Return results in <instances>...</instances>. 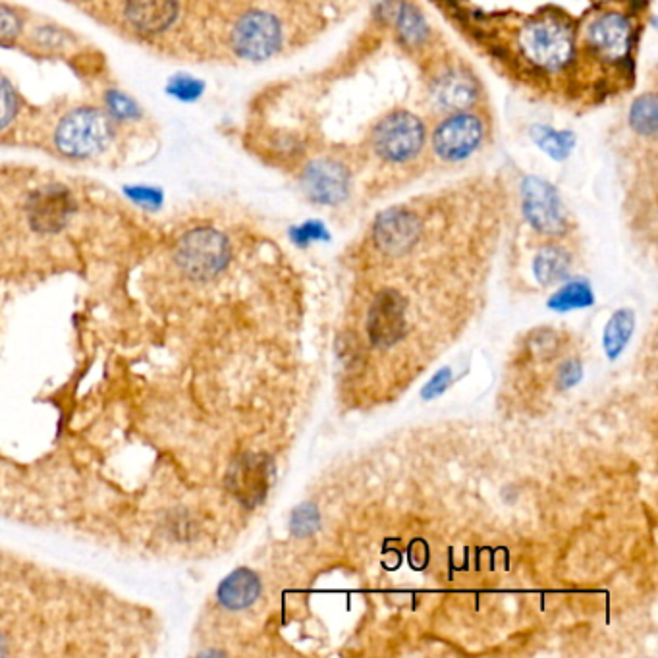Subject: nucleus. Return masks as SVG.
Here are the masks:
<instances>
[{
  "label": "nucleus",
  "instance_id": "f3484780",
  "mask_svg": "<svg viewBox=\"0 0 658 658\" xmlns=\"http://www.w3.org/2000/svg\"><path fill=\"white\" fill-rule=\"evenodd\" d=\"M633 329H635V317H633V311L631 309H618L606 329H604V350H606V356L610 359H616L624 352V348L628 346L630 342L631 334H633Z\"/></svg>",
  "mask_w": 658,
  "mask_h": 658
},
{
  "label": "nucleus",
  "instance_id": "f257e3e1",
  "mask_svg": "<svg viewBox=\"0 0 658 658\" xmlns=\"http://www.w3.org/2000/svg\"><path fill=\"white\" fill-rule=\"evenodd\" d=\"M446 20L494 70L523 91L581 110L577 18L547 4L533 12H483L458 0H433Z\"/></svg>",
  "mask_w": 658,
  "mask_h": 658
},
{
  "label": "nucleus",
  "instance_id": "a211bd4d",
  "mask_svg": "<svg viewBox=\"0 0 658 658\" xmlns=\"http://www.w3.org/2000/svg\"><path fill=\"white\" fill-rule=\"evenodd\" d=\"M595 302L593 290L585 282H570L562 286L552 298L549 305L556 311H570V309H579V307H589Z\"/></svg>",
  "mask_w": 658,
  "mask_h": 658
},
{
  "label": "nucleus",
  "instance_id": "dca6fc26",
  "mask_svg": "<svg viewBox=\"0 0 658 658\" xmlns=\"http://www.w3.org/2000/svg\"><path fill=\"white\" fill-rule=\"evenodd\" d=\"M261 593L259 577L251 570H236L234 574L226 577L219 587V601L230 610H242L257 601Z\"/></svg>",
  "mask_w": 658,
  "mask_h": 658
},
{
  "label": "nucleus",
  "instance_id": "f03ea898",
  "mask_svg": "<svg viewBox=\"0 0 658 658\" xmlns=\"http://www.w3.org/2000/svg\"><path fill=\"white\" fill-rule=\"evenodd\" d=\"M429 122L419 110H384L365 130L356 147L361 180H415L429 168Z\"/></svg>",
  "mask_w": 658,
  "mask_h": 658
},
{
  "label": "nucleus",
  "instance_id": "20e7f679",
  "mask_svg": "<svg viewBox=\"0 0 658 658\" xmlns=\"http://www.w3.org/2000/svg\"><path fill=\"white\" fill-rule=\"evenodd\" d=\"M429 168H456L479 157L494 139L493 109L454 110L427 118Z\"/></svg>",
  "mask_w": 658,
  "mask_h": 658
},
{
  "label": "nucleus",
  "instance_id": "0eeeda50",
  "mask_svg": "<svg viewBox=\"0 0 658 658\" xmlns=\"http://www.w3.org/2000/svg\"><path fill=\"white\" fill-rule=\"evenodd\" d=\"M518 192L521 217L537 234L550 240H560L568 234L572 217L554 184L541 176L527 174L521 178Z\"/></svg>",
  "mask_w": 658,
  "mask_h": 658
},
{
  "label": "nucleus",
  "instance_id": "ddd939ff",
  "mask_svg": "<svg viewBox=\"0 0 658 658\" xmlns=\"http://www.w3.org/2000/svg\"><path fill=\"white\" fill-rule=\"evenodd\" d=\"M124 16L138 33H163L178 16V0H128Z\"/></svg>",
  "mask_w": 658,
  "mask_h": 658
},
{
  "label": "nucleus",
  "instance_id": "6e6552de",
  "mask_svg": "<svg viewBox=\"0 0 658 658\" xmlns=\"http://www.w3.org/2000/svg\"><path fill=\"white\" fill-rule=\"evenodd\" d=\"M110 139L109 114L91 107L70 110L55 128V147L66 159H93L109 147Z\"/></svg>",
  "mask_w": 658,
  "mask_h": 658
},
{
  "label": "nucleus",
  "instance_id": "4468645a",
  "mask_svg": "<svg viewBox=\"0 0 658 658\" xmlns=\"http://www.w3.org/2000/svg\"><path fill=\"white\" fill-rule=\"evenodd\" d=\"M271 469L267 460L249 456L240 460L230 473V487L236 496L246 504H257L263 500L269 487Z\"/></svg>",
  "mask_w": 658,
  "mask_h": 658
},
{
  "label": "nucleus",
  "instance_id": "412c9836",
  "mask_svg": "<svg viewBox=\"0 0 658 658\" xmlns=\"http://www.w3.org/2000/svg\"><path fill=\"white\" fill-rule=\"evenodd\" d=\"M292 533L296 537H303V535H311L317 527H319V512L315 506L305 504L296 508V512L292 514V521H290Z\"/></svg>",
  "mask_w": 658,
  "mask_h": 658
},
{
  "label": "nucleus",
  "instance_id": "6ab92c4d",
  "mask_svg": "<svg viewBox=\"0 0 658 658\" xmlns=\"http://www.w3.org/2000/svg\"><path fill=\"white\" fill-rule=\"evenodd\" d=\"M107 114L114 120H136L141 116L138 103L120 91H109L105 97Z\"/></svg>",
  "mask_w": 658,
  "mask_h": 658
},
{
  "label": "nucleus",
  "instance_id": "1a4fd4ad",
  "mask_svg": "<svg viewBox=\"0 0 658 658\" xmlns=\"http://www.w3.org/2000/svg\"><path fill=\"white\" fill-rule=\"evenodd\" d=\"M230 244L217 228H193L178 244L176 261L180 269L192 278L207 280L219 275L228 265Z\"/></svg>",
  "mask_w": 658,
  "mask_h": 658
},
{
  "label": "nucleus",
  "instance_id": "f8f14e48",
  "mask_svg": "<svg viewBox=\"0 0 658 658\" xmlns=\"http://www.w3.org/2000/svg\"><path fill=\"white\" fill-rule=\"evenodd\" d=\"M369 336L377 346H392L406 329V302L396 290H384L369 313Z\"/></svg>",
  "mask_w": 658,
  "mask_h": 658
},
{
  "label": "nucleus",
  "instance_id": "9b49d317",
  "mask_svg": "<svg viewBox=\"0 0 658 658\" xmlns=\"http://www.w3.org/2000/svg\"><path fill=\"white\" fill-rule=\"evenodd\" d=\"M29 222L37 232L53 234L66 226L74 213V199L62 186H45L31 195Z\"/></svg>",
  "mask_w": 658,
  "mask_h": 658
},
{
  "label": "nucleus",
  "instance_id": "aec40b11",
  "mask_svg": "<svg viewBox=\"0 0 658 658\" xmlns=\"http://www.w3.org/2000/svg\"><path fill=\"white\" fill-rule=\"evenodd\" d=\"M20 109L18 93L4 76H0V130L8 128Z\"/></svg>",
  "mask_w": 658,
  "mask_h": 658
},
{
  "label": "nucleus",
  "instance_id": "9d476101",
  "mask_svg": "<svg viewBox=\"0 0 658 658\" xmlns=\"http://www.w3.org/2000/svg\"><path fill=\"white\" fill-rule=\"evenodd\" d=\"M425 230V217L415 203H402L383 211L373 224V242L379 251L392 257L410 253Z\"/></svg>",
  "mask_w": 658,
  "mask_h": 658
},
{
  "label": "nucleus",
  "instance_id": "2eb2a0df",
  "mask_svg": "<svg viewBox=\"0 0 658 658\" xmlns=\"http://www.w3.org/2000/svg\"><path fill=\"white\" fill-rule=\"evenodd\" d=\"M572 253L562 244H547L533 257V275L539 284L552 286L564 280L572 271Z\"/></svg>",
  "mask_w": 658,
  "mask_h": 658
},
{
  "label": "nucleus",
  "instance_id": "b1692460",
  "mask_svg": "<svg viewBox=\"0 0 658 658\" xmlns=\"http://www.w3.org/2000/svg\"><path fill=\"white\" fill-rule=\"evenodd\" d=\"M539 143L549 151L550 155H556L562 159L568 155V145H572V139H568L566 132H552V130H541Z\"/></svg>",
  "mask_w": 658,
  "mask_h": 658
},
{
  "label": "nucleus",
  "instance_id": "a878e982",
  "mask_svg": "<svg viewBox=\"0 0 658 658\" xmlns=\"http://www.w3.org/2000/svg\"><path fill=\"white\" fill-rule=\"evenodd\" d=\"M581 375H583L581 365H579L577 361H568V363H564V365L560 367V371H558V386H560L562 390L572 388L574 384L579 383Z\"/></svg>",
  "mask_w": 658,
  "mask_h": 658
},
{
  "label": "nucleus",
  "instance_id": "bb28decb",
  "mask_svg": "<svg viewBox=\"0 0 658 658\" xmlns=\"http://www.w3.org/2000/svg\"><path fill=\"white\" fill-rule=\"evenodd\" d=\"M450 377H452V371H450V369H442V371H439V373L433 377V381L425 386L423 396H425V398H435V396L442 394V392L446 390L448 383H450Z\"/></svg>",
  "mask_w": 658,
  "mask_h": 658
},
{
  "label": "nucleus",
  "instance_id": "cd10ccee",
  "mask_svg": "<svg viewBox=\"0 0 658 658\" xmlns=\"http://www.w3.org/2000/svg\"><path fill=\"white\" fill-rule=\"evenodd\" d=\"M589 4H608V2H622V0H587Z\"/></svg>",
  "mask_w": 658,
  "mask_h": 658
},
{
  "label": "nucleus",
  "instance_id": "393cba45",
  "mask_svg": "<svg viewBox=\"0 0 658 658\" xmlns=\"http://www.w3.org/2000/svg\"><path fill=\"white\" fill-rule=\"evenodd\" d=\"M126 193L132 201L145 205V207H159V203L163 201V195L159 190L147 188V186H130V188H126Z\"/></svg>",
  "mask_w": 658,
  "mask_h": 658
},
{
  "label": "nucleus",
  "instance_id": "7ed1b4c3",
  "mask_svg": "<svg viewBox=\"0 0 658 658\" xmlns=\"http://www.w3.org/2000/svg\"><path fill=\"white\" fill-rule=\"evenodd\" d=\"M419 103L427 118L454 110L491 107L487 85L473 68V64L444 45L421 64Z\"/></svg>",
  "mask_w": 658,
  "mask_h": 658
},
{
  "label": "nucleus",
  "instance_id": "4be33fe9",
  "mask_svg": "<svg viewBox=\"0 0 658 658\" xmlns=\"http://www.w3.org/2000/svg\"><path fill=\"white\" fill-rule=\"evenodd\" d=\"M168 93L180 101H195L203 93V83L192 76H176L168 83Z\"/></svg>",
  "mask_w": 658,
  "mask_h": 658
},
{
  "label": "nucleus",
  "instance_id": "5701e85b",
  "mask_svg": "<svg viewBox=\"0 0 658 658\" xmlns=\"http://www.w3.org/2000/svg\"><path fill=\"white\" fill-rule=\"evenodd\" d=\"M22 31V20L16 10L0 4V43L14 41Z\"/></svg>",
  "mask_w": 658,
  "mask_h": 658
},
{
  "label": "nucleus",
  "instance_id": "423d86ee",
  "mask_svg": "<svg viewBox=\"0 0 658 658\" xmlns=\"http://www.w3.org/2000/svg\"><path fill=\"white\" fill-rule=\"evenodd\" d=\"M379 18L392 31L396 47L417 64L446 45L417 0H381Z\"/></svg>",
  "mask_w": 658,
  "mask_h": 658
},
{
  "label": "nucleus",
  "instance_id": "39448f33",
  "mask_svg": "<svg viewBox=\"0 0 658 658\" xmlns=\"http://www.w3.org/2000/svg\"><path fill=\"white\" fill-rule=\"evenodd\" d=\"M294 178L309 203L329 209L342 207L354 197L357 180H361L356 149L327 145L303 151L296 161Z\"/></svg>",
  "mask_w": 658,
  "mask_h": 658
}]
</instances>
